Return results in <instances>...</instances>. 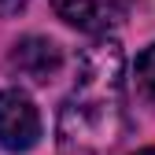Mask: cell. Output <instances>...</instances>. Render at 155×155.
<instances>
[{"label": "cell", "mask_w": 155, "mask_h": 155, "mask_svg": "<svg viewBox=\"0 0 155 155\" xmlns=\"http://www.w3.org/2000/svg\"><path fill=\"white\" fill-rule=\"evenodd\" d=\"M133 78H137V89L144 92V100H151V104H155V45H148V48L137 55Z\"/></svg>", "instance_id": "5b68a950"}, {"label": "cell", "mask_w": 155, "mask_h": 155, "mask_svg": "<svg viewBox=\"0 0 155 155\" xmlns=\"http://www.w3.org/2000/svg\"><path fill=\"white\" fill-rule=\"evenodd\" d=\"M122 48L96 41L81 52L74 89L59 107V151L63 155H111L126 133L122 100Z\"/></svg>", "instance_id": "6da1fadb"}, {"label": "cell", "mask_w": 155, "mask_h": 155, "mask_svg": "<svg viewBox=\"0 0 155 155\" xmlns=\"http://www.w3.org/2000/svg\"><path fill=\"white\" fill-rule=\"evenodd\" d=\"M11 67L33 85H45L59 70V48L48 37H22L11 52Z\"/></svg>", "instance_id": "277c9868"}, {"label": "cell", "mask_w": 155, "mask_h": 155, "mask_svg": "<svg viewBox=\"0 0 155 155\" xmlns=\"http://www.w3.org/2000/svg\"><path fill=\"white\" fill-rule=\"evenodd\" d=\"M52 8L63 22L85 33H107L118 22H126L129 0H52Z\"/></svg>", "instance_id": "3957f363"}, {"label": "cell", "mask_w": 155, "mask_h": 155, "mask_svg": "<svg viewBox=\"0 0 155 155\" xmlns=\"http://www.w3.org/2000/svg\"><path fill=\"white\" fill-rule=\"evenodd\" d=\"M41 140V114L33 100L18 89L0 92V144L8 151H30Z\"/></svg>", "instance_id": "7a4b0ae2"}, {"label": "cell", "mask_w": 155, "mask_h": 155, "mask_svg": "<svg viewBox=\"0 0 155 155\" xmlns=\"http://www.w3.org/2000/svg\"><path fill=\"white\" fill-rule=\"evenodd\" d=\"M30 4V0H0V15H15V11H22Z\"/></svg>", "instance_id": "8992f818"}, {"label": "cell", "mask_w": 155, "mask_h": 155, "mask_svg": "<svg viewBox=\"0 0 155 155\" xmlns=\"http://www.w3.org/2000/svg\"><path fill=\"white\" fill-rule=\"evenodd\" d=\"M137 155H155V148H144V151H137Z\"/></svg>", "instance_id": "52a82bcc"}]
</instances>
